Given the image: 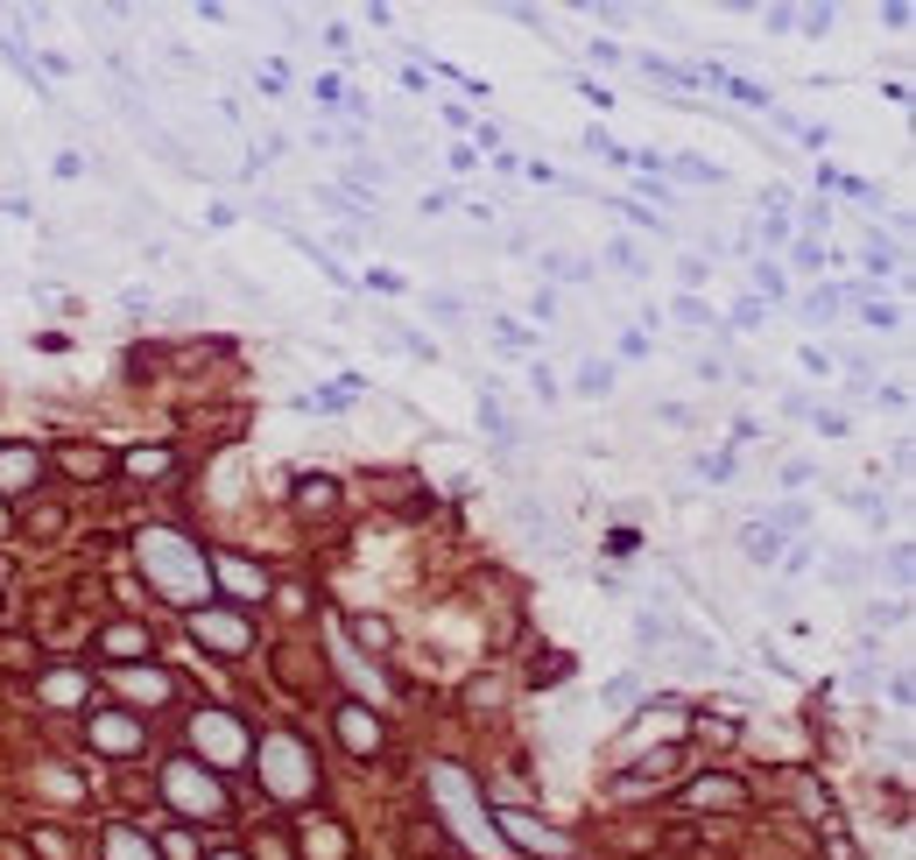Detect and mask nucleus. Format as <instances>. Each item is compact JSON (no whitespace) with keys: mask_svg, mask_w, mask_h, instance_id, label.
<instances>
[{"mask_svg":"<svg viewBox=\"0 0 916 860\" xmlns=\"http://www.w3.org/2000/svg\"><path fill=\"white\" fill-rule=\"evenodd\" d=\"M134 557H142L148 586H156L170 606H191V614H198V600L212 606V565H205V551L191 537H176V529H142V537H134Z\"/></svg>","mask_w":916,"mask_h":860,"instance_id":"1","label":"nucleus"},{"mask_svg":"<svg viewBox=\"0 0 916 860\" xmlns=\"http://www.w3.org/2000/svg\"><path fill=\"white\" fill-rule=\"evenodd\" d=\"M424 783H430V804H438V819L452 825V833H459L473 853H493V860L508 853V847H501V833H493V811L479 804L473 776H465L459 762H430V776H424Z\"/></svg>","mask_w":916,"mask_h":860,"instance_id":"2","label":"nucleus"},{"mask_svg":"<svg viewBox=\"0 0 916 860\" xmlns=\"http://www.w3.org/2000/svg\"><path fill=\"white\" fill-rule=\"evenodd\" d=\"M261 783H268V797H282V804H304V797L318 790L310 748L296 734H261Z\"/></svg>","mask_w":916,"mask_h":860,"instance_id":"3","label":"nucleus"},{"mask_svg":"<svg viewBox=\"0 0 916 860\" xmlns=\"http://www.w3.org/2000/svg\"><path fill=\"white\" fill-rule=\"evenodd\" d=\"M162 797H170L184 819H227V783L205 776V769H198V762H184V754L162 769Z\"/></svg>","mask_w":916,"mask_h":860,"instance_id":"4","label":"nucleus"},{"mask_svg":"<svg viewBox=\"0 0 916 860\" xmlns=\"http://www.w3.org/2000/svg\"><path fill=\"white\" fill-rule=\"evenodd\" d=\"M493 833H501V847H522V853H550V860H572V839L564 833H550L536 811H493Z\"/></svg>","mask_w":916,"mask_h":860,"instance_id":"5","label":"nucleus"},{"mask_svg":"<svg viewBox=\"0 0 916 860\" xmlns=\"http://www.w3.org/2000/svg\"><path fill=\"white\" fill-rule=\"evenodd\" d=\"M191 740H198L219 769H240V762H247V748H254L247 726H240L233 713H191Z\"/></svg>","mask_w":916,"mask_h":860,"instance_id":"6","label":"nucleus"},{"mask_svg":"<svg viewBox=\"0 0 916 860\" xmlns=\"http://www.w3.org/2000/svg\"><path fill=\"white\" fill-rule=\"evenodd\" d=\"M191 635H198L205 649H219V656H247L254 649V621L233 614V606H198V614H191Z\"/></svg>","mask_w":916,"mask_h":860,"instance_id":"7","label":"nucleus"},{"mask_svg":"<svg viewBox=\"0 0 916 860\" xmlns=\"http://www.w3.org/2000/svg\"><path fill=\"white\" fill-rule=\"evenodd\" d=\"M42 472V452L36 444H0V494H28Z\"/></svg>","mask_w":916,"mask_h":860,"instance_id":"8","label":"nucleus"},{"mask_svg":"<svg viewBox=\"0 0 916 860\" xmlns=\"http://www.w3.org/2000/svg\"><path fill=\"white\" fill-rule=\"evenodd\" d=\"M705 78L719 85V93L733 99V107H747V113H769L775 107V93L769 85H755V78H741V71H726V64H705Z\"/></svg>","mask_w":916,"mask_h":860,"instance_id":"9","label":"nucleus"},{"mask_svg":"<svg viewBox=\"0 0 916 860\" xmlns=\"http://www.w3.org/2000/svg\"><path fill=\"white\" fill-rule=\"evenodd\" d=\"M846 304H860V324H867V332H903V304L875 296L867 283H853V290H846Z\"/></svg>","mask_w":916,"mask_h":860,"instance_id":"10","label":"nucleus"},{"mask_svg":"<svg viewBox=\"0 0 916 860\" xmlns=\"http://www.w3.org/2000/svg\"><path fill=\"white\" fill-rule=\"evenodd\" d=\"M783 551H790V537H775L761 515L741 523V557H747V565H783Z\"/></svg>","mask_w":916,"mask_h":860,"instance_id":"11","label":"nucleus"},{"mask_svg":"<svg viewBox=\"0 0 916 860\" xmlns=\"http://www.w3.org/2000/svg\"><path fill=\"white\" fill-rule=\"evenodd\" d=\"M339 734L353 754H381V720L367 713V705H339Z\"/></svg>","mask_w":916,"mask_h":860,"instance_id":"12","label":"nucleus"},{"mask_svg":"<svg viewBox=\"0 0 916 860\" xmlns=\"http://www.w3.org/2000/svg\"><path fill=\"white\" fill-rule=\"evenodd\" d=\"M93 748H107V754H127V748H142V720L93 713Z\"/></svg>","mask_w":916,"mask_h":860,"instance_id":"13","label":"nucleus"},{"mask_svg":"<svg viewBox=\"0 0 916 860\" xmlns=\"http://www.w3.org/2000/svg\"><path fill=\"white\" fill-rule=\"evenodd\" d=\"M142 649H148V635H142V628H127V621L99 635V656H113V671H127V656H142Z\"/></svg>","mask_w":916,"mask_h":860,"instance_id":"14","label":"nucleus"},{"mask_svg":"<svg viewBox=\"0 0 916 860\" xmlns=\"http://www.w3.org/2000/svg\"><path fill=\"white\" fill-rule=\"evenodd\" d=\"M205 565H212L219 578H227V586L240 592V600H261V572H254L247 557H205Z\"/></svg>","mask_w":916,"mask_h":860,"instance_id":"15","label":"nucleus"},{"mask_svg":"<svg viewBox=\"0 0 916 860\" xmlns=\"http://www.w3.org/2000/svg\"><path fill=\"white\" fill-rule=\"evenodd\" d=\"M107 860H162L134 825H107Z\"/></svg>","mask_w":916,"mask_h":860,"instance_id":"16","label":"nucleus"},{"mask_svg":"<svg viewBox=\"0 0 916 860\" xmlns=\"http://www.w3.org/2000/svg\"><path fill=\"white\" fill-rule=\"evenodd\" d=\"M839 310H846V290H839V283H825V290L804 296V324H839Z\"/></svg>","mask_w":916,"mask_h":860,"instance_id":"17","label":"nucleus"},{"mask_svg":"<svg viewBox=\"0 0 916 860\" xmlns=\"http://www.w3.org/2000/svg\"><path fill=\"white\" fill-rule=\"evenodd\" d=\"M860 261H867V275H875V283H881V275H895V269H903V247H895V241H881V233H867Z\"/></svg>","mask_w":916,"mask_h":860,"instance_id":"18","label":"nucleus"},{"mask_svg":"<svg viewBox=\"0 0 916 860\" xmlns=\"http://www.w3.org/2000/svg\"><path fill=\"white\" fill-rule=\"evenodd\" d=\"M670 318H677V324H691V332H712V324H719V310L712 304H705V296H670Z\"/></svg>","mask_w":916,"mask_h":860,"instance_id":"19","label":"nucleus"},{"mask_svg":"<svg viewBox=\"0 0 916 860\" xmlns=\"http://www.w3.org/2000/svg\"><path fill=\"white\" fill-rule=\"evenodd\" d=\"M120 466H127V472H134V480H162V472H170V466H176V458H170V452H162V444H142V452H127V458H120Z\"/></svg>","mask_w":916,"mask_h":860,"instance_id":"20","label":"nucleus"},{"mask_svg":"<svg viewBox=\"0 0 916 860\" xmlns=\"http://www.w3.org/2000/svg\"><path fill=\"white\" fill-rule=\"evenodd\" d=\"M761 324H769V304H761V296H755V290H747V296H741V304H733V310H726V332H761Z\"/></svg>","mask_w":916,"mask_h":860,"instance_id":"21","label":"nucleus"},{"mask_svg":"<svg viewBox=\"0 0 916 860\" xmlns=\"http://www.w3.org/2000/svg\"><path fill=\"white\" fill-rule=\"evenodd\" d=\"M572 395H613V367H607V360H578Z\"/></svg>","mask_w":916,"mask_h":860,"instance_id":"22","label":"nucleus"},{"mask_svg":"<svg viewBox=\"0 0 916 860\" xmlns=\"http://www.w3.org/2000/svg\"><path fill=\"white\" fill-rule=\"evenodd\" d=\"M332 508H339V480H332V472L304 480V515H332Z\"/></svg>","mask_w":916,"mask_h":860,"instance_id":"23","label":"nucleus"},{"mask_svg":"<svg viewBox=\"0 0 916 860\" xmlns=\"http://www.w3.org/2000/svg\"><path fill=\"white\" fill-rule=\"evenodd\" d=\"M42 699H50V705H78V699H85V677H78V671L42 677Z\"/></svg>","mask_w":916,"mask_h":860,"instance_id":"24","label":"nucleus"},{"mask_svg":"<svg viewBox=\"0 0 916 860\" xmlns=\"http://www.w3.org/2000/svg\"><path fill=\"white\" fill-rule=\"evenodd\" d=\"M825 578H832V586H860V578H867V557L832 551V557H825Z\"/></svg>","mask_w":916,"mask_h":860,"instance_id":"25","label":"nucleus"},{"mask_svg":"<svg viewBox=\"0 0 916 860\" xmlns=\"http://www.w3.org/2000/svg\"><path fill=\"white\" fill-rule=\"evenodd\" d=\"M607 261H613L621 275H642V269H649V261H642V247L627 241V233H613V241H607Z\"/></svg>","mask_w":916,"mask_h":860,"instance_id":"26","label":"nucleus"},{"mask_svg":"<svg viewBox=\"0 0 916 860\" xmlns=\"http://www.w3.org/2000/svg\"><path fill=\"white\" fill-rule=\"evenodd\" d=\"M544 275L550 283H593V269H585L578 255H544Z\"/></svg>","mask_w":916,"mask_h":860,"instance_id":"27","label":"nucleus"},{"mask_svg":"<svg viewBox=\"0 0 916 860\" xmlns=\"http://www.w3.org/2000/svg\"><path fill=\"white\" fill-rule=\"evenodd\" d=\"M691 804H741V783H726V776L691 783Z\"/></svg>","mask_w":916,"mask_h":860,"instance_id":"28","label":"nucleus"},{"mask_svg":"<svg viewBox=\"0 0 916 860\" xmlns=\"http://www.w3.org/2000/svg\"><path fill=\"white\" fill-rule=\"evenodd\" d=\"M832 494L846 501L853 515H867V523H881V515H889V508H881V494H867V487H832Z\"/></svg>","mask_w":916,"mask_h":860,"instance_id":"29","label":"nucleus"},{"mask_svg":"<svg viewBox=\"0 0 916 860\" xmlns=\"http://www.w3.org/2000/svg\"><path fill=\"white\" fill-rule=\"evenodd\" d=\"M120 685H127V691H148V699H170V677H162V671H120Z\"/></svg>","mask_w":916,"mask_h":860,"instance_id":"30","label":"nucleus"},{"mask_svg":"<svg viewBox=\"0 0 916 860\" xmlns=\"http://www.w3.org/2000/svg\"><path fill=\"white\" fill-rule=\"evenodd\" d=\"M705 275H712V261H698V255H677V283H684V296H698V290H705Z\"/></svg>","mask_w":916,"mask_h":860,"instance_id":"31","label":"nucleus"},{"mask_svg":"<svg viewBox=\"0 0 916 860\" xmlns=\"http://www.w3.org/2000/svg\"><path fill=\"white\" fill-rule=\"evenodd\" d=\"M663 170H677L684 184H726V176L712 170V162H691V156H677V162H663Z\"/></svg>","mask_w":916,"mask_h":860,"instance_id":"32","label":"nucleus"},{"mask_svg":"<svg viewBox=\"0 0 916 860\" xmlns=\"http://www.w3.org/2000/svg\"><path fill=\"white\" fill-rule=\"evenodd\" d=\"M790 261H797L804 275H818V269H825V247H818V241H804V233H797V241H790Z\"/></svg>","mask_w":916,"mask_h":860,"instance_id":"33","label":"nucleus"},{"mask_svg":"<svg viewBox=\"0 0 916 860\" xmlns=\"http://www.w3.org/2000/svg\"><path fill=\"white\" fill-rule=\"evenodd\" d=\"M755 296H790V283H783L775 261H755Z\"/></svg>","mask_w":916,"mask_h":860,"instance_id":"34","label":"nucleus"},{"mask_svg":"<svg viewBox=\"0 0 916 860\" xmlns=\"http://www.w3.org/2000/svg\"><path fill=\"white\" fill-rule=\"evenodd\" d=\"M613 205H621V219H627V226H649V233H670V219H656V212H649V205H627V198H613Z\"/></svg>","mask_w":916,"mask_h":860,"instance_id":"35","label":"nucleus"},{"mask_svg":"<svg viewBox=\"0 0 916 860\" xmlns=\"http://www.w3.org/2000/svg\"><path fill=\"white\" fill-rule=\"evenodd\" d=\"M810 423H818L825 438H853V417H846V409H810Z\"/></svg>","mask_w":916,"mask_h":860,"instance_id":"36","label":"nucleus"},{"mask_svg":"<svg viewBox=\"0 0 916 860\" xmlns=\"http://www.w3.org/2000/svg\"><path fill=\"white\" fill-rule=\"evenodd\" d=\"M585 148H593V156H607V162H627V148L607 135V127H585Z\"/></svg>","mask_w":916,"mask_h":860,"instance_id":"37","label":"nucleus"},{"mask_svg":"<svg viewBox=\"0 0 916 860\" xmlns=\"http://www.w3.org/2000/svg\"><path fill=\"white\" fill-rule=\"evenodd\" d=\"M818 480V466H810V458H783V487H810Z\"/></svg>","mask_w":916,"mask_h":860,"instance_id":"38","label":"nucleus"},{"mask_svg":"<svg viewBox=\"0 0 916 860\" xmlns=\"http://www.w3.org/2000/svg\"><path fill=\"white\" fill-rule=\"evenodd\" d=\"M889 621H903V600H875V606H867V628H889Z\"/></svg>","mask_w":916,"mask_h":860,"instance_id":"39","label":"nucleus"},{"mask_svg":"<svg viewBox=\"0 0 916 860\" xmlns=\"http://www.w3.org/2000/svg\"><path fill=\"white\" fill-rule=\"evenodd\" d=\"M797 360H804V374H818V381H825V374H832V353H825V346H804V353H797Z\"/></svg>","mask_w":916,"mask_h":860,"instance_id":"40","label":"nucleus"},{"mask_svg":"<svg viewBox=\"0 0 916 860\" xmlns=\"http://www.w3.org/2000/svg\"><path fill=\"white\" fill-rule=\"evenodd\" d=\"M761 241L783 247V241H797V233H790V219H783V212H769V219H761Z\"/></svg>","mask_w":916,"mask_h":860,"instance_id":"41","label":"nucleus"},{"mask_svg":"<svg viewBox=\"0 0 916 860\" xmlns=\"http://www.w3.org/2000/svg\"><path fill=\"white\" fill-rule=\"evenodd\" d=\"M607 551H613V557H635V551H642V537H635V529H613Z\"/></svg>","mask_w":916,"mask_h":860,"instance_id":"42","label":"nucleus"},{"mask_svg":"<svg viewBox=\"0 0 916 860\" xmlns=\"http://www.w3.org/2000/svg\"><path fill=\"white\" fill-rule=\"evenodd\" d=\"M578 99H593V107H599V113H607V107H613V93H607V85H599V78H578Z\"/></svg>","mask_w":916,"mask_h":860,"instance_id":"43","label":"nucleus"},{"mask_svg":"<svg viewBox=\"0 0 916 860\" xmlns=\"http://www.w3.org/2000/svg\"><path fill=\"white\" fill-rule=\"evenodd\" d=\"M529 389L544 395V403H558V381H550V367H529Z\"/></svg>","mask_w":916,"mask_h":860,"instance_id":"44","label":"nucleus"},{"mask_svg":"<svg viewBox=\"0 0 916 860\" xmlns=\"http://www.w3.org/2000/svg\"><path fill=\"white\" fill-rule=\"evenodd\" d=\"M635 691H642L635 677H613V685H607V705H627V699H635Z\"/></svg>","mask_w":916,"mask_h":860,"instance_id":"45","label":"nucleus"},{"mask_svg":"<svg viewBox=\"0 0 916 860\" xmlns=\"http://www.w3.org/2000/svg\"><path fill=\"white\" fill-rule=\"evenodd\" d=\"M64 466H71V472H99L107 458H99V452H64Z\"/></svg>","mask_w":916,"mask_h":860,"instance_id":"46","label":"nucleus"},{"mask_svg":"<svg viewBox=\"0 0 916 860\" xmlns=\"http://www.w3.org/2000/svg\"><path fill=\"white\" fill-rule=\"evenodd\" d=\"M219 860H240V853H219Z\"/></svg>","mask_w":916,"mask_h":860,"instance_id":"47","label":"nucleus"}]
</instances>
